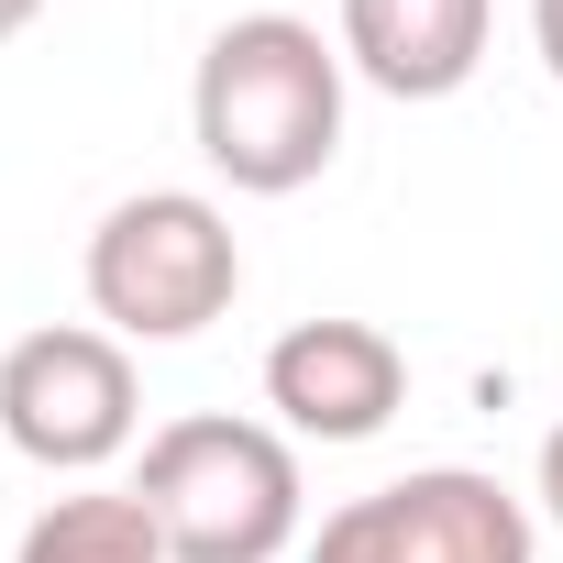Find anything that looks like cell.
Listing matches in <instances>:
<instances>
[{"mask_svg":"<svg viewBox=\"0 0 563 563\" xmlns=\"http://www.w3.org/2000/svg\"><path fill=\"white\" fill-rule=\"evenodd\" d=\"M343 45H321V23L299 12H232L199 45L188 78V133L199 166L243 199H288L343 155Z\"/></svg>","mask_w":563,"mask_h":563,"instance_id":"1","label":"cell"},{"mask_svg":"<svg viewBox=\"0 0 563 563\" xmlns=\"http://www.w3.org/2000/svg\"><path fill=\"white\" fill-rule=\"evenodd\" d=\"M530 45H541V67H552V89H563V0H530Z\"/></svg>","mask_w":563,"mask_h":563,"instance_id":"10","label":"cell"},{"mask_svg":"<svg viewBox=\"0 0 563 563\" xmlns=\"http://www.w3.org/2000/svg\"><path fill=\"white\" fill-rule=\"evenodd\" d=\"M12 563H166V541H155V519H144L133 486H78V497L34 508V530H23Z\"/></svg>","mask_w":563,"mask_h":563,"instance_id":"8","label":"cell"},{"mask_svg":"<svg viewBox=\"0 0 563 563\" xmlns=\"http://www.w3.org/2000/svg\"><path fill=\"white\" fill-rule=\"evenodd\" d=\"M89 310L111 343H199L243 299V243L232 210L199 188H133L89 232Z\"/></svg>","mask_w":563,"mask_h":563,"instance_id":"3","label":"cell"},{"mask_svg":"<svg viewBox=\"0 0 563 563\" xmlns=\"http://www.w3.org/2000/svg\"><path fill=\"white\" fill-rule=\"evenodd\" d=\"M497 0H343V67L387 100H453L486 67Z\"/></svg>","mask_w":563,"mask_h":563,"instance_id":"7","label":"cell"},{"mask_svg":"<svg viewBox=\"0 0 563 563\" xmlns=\"http://www.w3.org/2000/svg\"><path fill=\"white\" fill-rule=\"evenodd\" d=\"M310 563H541L530 508L475 464H420L343 497L310 530Z\"/></svg>","mask_w":563,"mask_h":563,"instance_id":"5","label":"cell"},{"mask_svg":"<svg viewBox=\"0 0 563 563\" xmlns=\"http://www.w3.org/2000/svg\"><path fill=\"white\" fill-rule=\"evenodd\" d=\"M45 23V0H0V45H12V34H34Z\"/></svg>","mask_w":563,"mask_h":563,"instance_id":"11","label":"cell"},{"mask_svg":"<svg viewBox=\"0 0 563 563\" xmlns=\"http://www.w3.org/2000/svg\"><path fill=\"white\" fill-rule=\"evenodd\" d=\"M530 486H541V519H552V530H563V420H552V431H541V475H530Z\"/></svg>","mask_w":563,"mask_h":563,"instance_id":"9","label":"cell"},{"mask_svg":"<svg viewBox=\"0 0 563 563\" xmlns=\"http://www.w3.org/2000/svg\"><path fill=\"white\" fill-rule=\"evenodd\" d=\"M265 409L288 442H376L409 409V354L376 321H299L265 343Z\"/></svg>","mask_w":563,"mask_h":563,"instance_id":"6","label":"cell"},{"mask_svg":"<svg viewBox=\"0 0 563 563\" xmlns=\"http://www.w3.org/2000/svg\"><path fill=\"white\" fill-rule=\"evenodd\" d=\"M144 431V376L133 343H111L100 321H45L0 354V442L45 475H100L111 453H133Z\"/></svg>","mask_w":563,"mask_h":563,"instance_id":"4","label":"cell"},{"mask_svg":"<svg viewBox=\"0 0 563 563\" xmlns=\"http://www.w3.org/2000/svg\"><path fill=\"white\" fill-rule=\"evenodd\" d=\"M166 563H276L310 519V486H299V442L276 420H232V409H188L144 442V475H133Z\"/></svg>","mask_w":563,"mask_h":563,"instance_id":"2","label":"cell"}]
</instances>
